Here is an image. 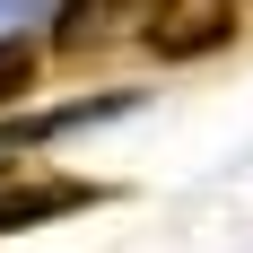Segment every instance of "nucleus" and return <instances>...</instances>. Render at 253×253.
<instances>
[{"label": "nucleus", "instance_id": "3", "mask_svg": "<svg viewBox=\"0 0 253 253\" xmlns=\"http://www.w3.org/2000/svg\"><path fill=\"white\" fill-rule=\"evenodd\" d=\"M140 9H149V0H61L52 52H61V61H87V52H105L114 35H140Z\"/></svg>", "mask_w": 253, "mask_h": 253}, {"label": "nucleus", "instance_id": "4", "mask_svg": "<svg viewBox=\"0 0 253 253\" xmlns=\"http://www.w3.org/2000/svg\"><path fill=\"white\" fill-rule=\"evenodd\" d=\"M26 79H35V52H26V44H0V105L18 96Z\"/></svg>", "mask_w": 253, "mask_h": 253}, {"label": "nucleus", "instance_id": "1", "mask_svg": "<svg viewBox=\"0 0 253 253\" xmlns=\"http://www.w3.org/2000/svg\"><path fill=\"white\" fill-rule=\"evenodd\" d=\"M236 35V0H149L140 9V44L157 61H201Z\"/></svg>", "mask_w": 253, "mask_h": 253}, {"label": "nucleus", "instance_id": "2", "mask_svg": "<svg viewBox=\"0 0 253 253\" xmlns=\"http://www.w3.org/2000/svg\"><path fill=\"white\" fill-rule=\"evenodd\" d=\"M96 201V183H79V175H9L0 166V236H18V227H44V218H70V210Z\"/></svg>", "mask_w": 253, "mask_h": 253}]
</instances>
